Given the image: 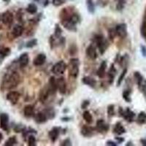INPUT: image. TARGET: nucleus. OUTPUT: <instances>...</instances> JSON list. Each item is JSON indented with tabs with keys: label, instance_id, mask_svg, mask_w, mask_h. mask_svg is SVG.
<instances>
[{
	"label": "nucleus",
	"instance_id": "49530a36",
	"mask_svg": "<svg viewBox=\"0 0 146 146\" xmlns=\"http://www.w3.org/2000/svg\"><path fill=\"white\" fill-rule=\"evenodd\" d=\"M90 105V102L88 100H84L81 104L82 109H86L88 105Z\"/></svg>",
	"mask_w": 146,
	"mask_h": 146
},
{
	"label": "nucleus",
	"instance_id": "4be33fe9",
	"mask_svg": "<svg viewBox=\"0 0 146 146\" xmlns=\"http://www.w3.org/2000/svg\"><path fill=\"white\" fill-rule=\"evenodd\" d=\"M35 120L37 123H43L46 122L48 118H47L46 115L45 114L43 111L39 112L36 113L35 116Z\"/></svg>",
	"mask_w": 146,
	"mask_h": 146
},
{
	"label": "nucleus",
	"instance_id": "f8f14e48",
	"mask_svg": "<svg viewBox=\"0 0 146 146\" xmlns=\"http://www.w3.org/2000/svg\"><path fill=\"white\" fill-rule=\"evenodd\" d=\"M50 95H51L50 91L48 86H46L40 91V95H39V100L42 103H45L48 100Z\"/></svg>",
	"mask_w": 146,
	"mask_h": 146
},
{
	"label": "nucleus",
	"instance_id": "c85d7f7f",
	"mask_svg": "<svg viewBox=\"0 0 146 146\" xmlns=\"http://www.w3.org/2000/svg\"><path fill=\"white\" fill-rule=\"evenodd\" d=\"M137 122L139 124H143L146 122V113L145 112H140L138 115L137 118Z\"/></svg>",
	"mask_w": 146,
	"mask_h": 146
},
{
	"label": "nucleus",
	"instance_id": "a211bd4d",
	"mask_svg": "<svg viewBox=\"0 0 146 146\" xmlns=\"http://www.w3.org/2000/svg\"><path fill=\"white\" fill-rule=\"evenodd\" d=\"M29 62V57L27 53H22L18 58V63L21 67H25L28 65Z\"/></svg>",
	"mask_w": 146,
	"mask_h": 146
},
{
	"label": "nucleus",
	"instance_id": "79ce46f5",
	"mask_svg": "<svg viewBox=\"0 0 146 146\" xmlns=\"http://www.w3.org/2000/svg\"><path fill=\"white\" fill-rule=\"evenodd\" d=\"M26 129V127L23 125H16L14 127V131L15 132H23Z\"/></svg>",
	"mask_w": 146,
	"mask_h": 146
},
{
	"label": "nucleus",
	"instance_id": "58836bf2",
	"mask_svg": "<svg viewBox=\"0 0 146 146\" xmlns=\"http://www.w3.org/2000/svg\"><path fill=\"white\" fill-rule=\"evenodd\" d=\"M28 145L29 146L36 145V138L33 135H29L28 138Z\"/></svg>",
	"mask_w": 146,
	"mask_h": 146
},
{
	"label": "nucleus",
	"instance_id": "dca6fc26",
	"mask_svg": "<svg viewBox=\"0 0 146 146\" xmlns=\"http://www.w3.org/2000/svg\"><path fill=\"white\" fill-rule=\"evenodd\" d=\"M60 128L58 127H53L49 133H48V135H49V137H50V140H51L53 143L56 141V139H58V136H59L60 134Z\"/></svg>",
	"mask_w": 146,
	"mask_h": 146
},
{
	"label": "nucleus",
	"instance_id": "864d4df0",
	"mask_svg": "<svg viewBox=\"0 0 146 146\" xmlns=\"http://www.w3.org/2000/svg\"><path fill=\"white\" fill-rule=\"evenodd\" d=\"M2 139H3V135H2V133L0 132V143L2 141Z\"/></svg>",
	"mask_w": 146,
	"mask_h": 146
},
{
	"label": "nucleus",
	"instance_id": "f03ea898",
	"mask_svg": "<svg viewBox=\"0 0 146 146\" xmlns=\"http://www.w3.org/2000/svg\"><path fill=\"white\" fill-rule=\"evenodd\" d=\"M79 65L80 62L78 58H72L69 64V74L72 78H76L79 74Z\"/></svg>",
	"mask_w": 146,
	"mask_h": 146
},
{
	"label": "nucleus",
	"instance_id": "bb28decb",
	"mask_svg": "<svg viewBox=\"0 0 146 146\" xmlns=\"http://www.w3.org/2000/svg\"><path fill=\"white\" fill-rule=\"evenodd\" d=\"M82 82L84 84L87 85V86H89L91 88H94L96 84V80L94 78H91V77H85V78H83L82 79Z\"/></svg>",
	"mask_w": 146,
	"mask_h": 146
},
{
	"label": "nucleus",
	"instance_id": "39448f33",
	"mask_svg": "<svg viewBox=\"0 0 146 146\" xmlns=\"http://www.w3.org/2000/svg\"><path fill=\"white\" fill-rule=\"evenodd\" d=\"M120 110V115H121V116L123 117L126 121L128 122H129V123H131L132 121H134V119L135 118V113L131 110L129 108H126L125 110H123V109L121 108H120L119 109Z\"/></svg>",
	"mask_w": 146,
	"mask_h": 146
},
{
	"label": "nucleus",
	"instance_id": "f704fd0d",
	"mask_svg": "<svg viewBox=\"0 0 146 146\" xmlns=\"http://www.w3.org/2000/svg\"><path fill=\"white\" fill-rule=\"evenodd\" d=\"M62 34V29H61V27H59L58 24L56 25L55 27V31H54V35L56 38H61V35Z\"/></svg>",
	"mask_w": 146,
	"mask_h": 146
},
{
	"label": "nucleus",
	"instance_id": "a19ab883",
	"mask_svg": "<svg viewBox=\"0 0 146 146\" xmlns=\"http://www.w3.org/2000/svg\"><path fill=\"white\" fill-rule=\"evenodd\" d=\"M0 52H1V53H2L5 57L8 56L10 55V53H11V50H10V49L9 48H2V49L0 50Z\"/></svg>",
	"mask_w": 146,
	"mask_h": 146
},
{
	"label": "nucleus",
	"instance_id": "603ef678",
	"mask_svg": "<svg viewBox=\"0 0 146 146\" xmlns=\"http://www.w3.org/2000/svg\"><path fill=\"white\" fill-rule=\"evenodd\" d=\"M71 120V118H68V117H64V118H62V121H69Z\"/></svg>",
	"mask_w": 146,
	"mask_h": 146
},
{
	"label": "nucleus",
	"instance_id": "b1692460",
	"mask_svg": "<svg viewBox=\"0 0 146 146\" xmlns=\"http://www.w3.org/2000/svg\"><path fill=\"white\" fill-rule=\"evenodd\" d=\"M34 113H35V110H34V107L31 105H28L27 106L24 107L23 109V114L27 118H31L34 115Z\"/></svg>",
	"mask_w": 146,
	"mask_h": 146
},
{
	"label": "nucleus",
	"instance_id": "6ab92c4d",
	"mask_svg": "<svg viewBox=\"0 0 146 146\" xmlns=\"http://www.w3.org/2000/svg\"><path fill=\"white\" fill-rule=\"evenodd\" d=\"M86 55L88 58L91 59H96L97 58V53H96V48L93 45H90L88 48H86Z\"/></svg>",
	"mask_w": 146,
	"mask_h": 146
},
{
	"label": "nucleus",
	"instance_id": "9b49d317",
	"mask_svg": "<svg viewBox=\"0 0 146 146\" xmlns=\"http://www.w3.org/2000/svg\"><path fill=\"white\" fill-rule=\"evenodd\" d=\"M56 83L57 88H58L59 93L62 94H65L66 91V83L64 78L61 77V78H58L56 80Z\"/></svg>",
	"mask_w": 146,
	"mask_h": 146
},
{
	"label": "nucleus",
	"instance_id": "e433bc0d",
	"mask_svg": "<svg viewBox=\"0 0 146 146\" xmlns=\"http://www.w3.org/2000/svg\"><path fill=\"white\" fill-rule=\"evenodd\" d=\"M126 73H127V69L125 68L124 70H123V71L122 72V73H121V75H120L119 78H118V82H117V86H119L121 84L122 81H123V79H124L125 76H126Z\"/></svg>",
	"mask_w": 146,
	"mask_h": 146
},
{
	"label": "nucleus",
	"instance_id": "f3484780",
	"mask_svg": "<svg viewBox=\"0 0 146 146\" xmlns=\"http://www.w3.org/2000/svg\"><path fill=\"white\" fill-rule=\"evenodd\" d=\"M94 129L93 128L89 126H86V125H85L82 127L81 129V135H83V137H90L92 135H94Z\"/></svg>",
	"mask_w": 146,
	"mask_h": 146
},
{
	"label": "nucleus",
	"instance_id": "7ed1b4c3",
	"mask_svg": "<svg viewBox=\"0 0 146 146\" xmlns=\"http://www.w3.org/2000/svg\"><path fill=\"white\" fill-rule=\"evenodd\" d=\"M94 42L96 44L97 47L100 49V52L101 54H104L108 46V41L104 38V36L101 35H96L94 37Z\"/></svg>",
	"mask_w": 146,
	"mask_h": 146
},
{
	"label": "nucleus",
	"instance_id": "1a4fd4ad",
	"mask_svg": "<svg viewBox=\"0 0 146 146\" xmlns=\"http://www.w3.org/2000/svg\"><path fill=\"white\" fill-rule=\"evenodd\" d=\"M2 22L6 26L11 25L13 22V15L11 12L6 11L2 14Z\"/></svg>",
	"mask_w": 146,
	"mask_h": 146
},
{
	"label": "nucleus",
	"instance_id": "09e8293b",
	"mask_svg": "<svg viewBox=\"0 0 146 146\" xmlns=\"http://www.w3.org/2000/svg\"><path fill=\"white\" fill-rule=\"evenodd\" d=\"M106 145H108V146H116L117 144L115 143H114V142L113 141H108L106 143Z\"/></svg>",
	"mask_w": 146,
	"mask_h": 146
},
{
	"label": "nucleus",
	"instance_id": "f257e3e1",
	"mask_svg": "<svg viewBox=\"0 0 146 146\" xmlns=\"http://www.w3.org/2000/svg\"><path fill=\"white\" fill-rule=\"evenodd\" d=\"M21 77L17 72L7 73L2 80L1 88L2 90H11L19 84Z\"/></svg>",
	"mask_w": 146,
	"mask_h": 146
},
{
	"label": "nucleus",
	"instance_id": "6e6d98bb",
	"mask_svg": "<svg viewBox=\"0 0 146 146\" xmlns=\"http://www.w3.org/2000/svg\"><path fill=\"white\" fill-rule=\"evenodd\" d=\"M0 21H2V15H0Z\"/></svg>",
	"mask_w": 146,
	"mask_h": 146
},
{
	"label": "nucleus",
	"instance_id": "5fc2aeb1",
	"mask_svg": "<svg viewBox=\"0 0 146 146\" xmlns=\"http://www.w3.org/2000/svg\"><path fill=\"white\" fill-rule=\"evenodd\" d=\"M126 145V146H128V145H133V144L131 143V142H129V143H128Z\"/></svg>",
	"mask_w": 146,
	"mask_h": 146
},
{
	"label": "nucleus",
	"instance_id": "ddd939ff",
	"mask_svg": "<svg viewBox=\"0 0 146 146\" xmlns=\"http://www.w3.org/2000/svg\"><path fill=\"white\" fill-rule=\"evenodd\" d=\"M96 130L98 132H106L109 130V125L107 124L104 120L100 119L96 122Z\"/></svg>",
	"mask_w": 146,
	"mask_h": 146
},
{
	"label": "nucleus",
	"instance_id": "a878e982",
	"mask_svg": "<svg viewBox=\"0 0 146 146\" xmlns=\"http://www.w3.org/2000/svg\"><path fill=\"white\" fill-rule=\"evenodd\" d=\"M116 73L117 71L115 70V68L114 64H112L111 67L110 68L109 71L108 72V76L109 78V81L110 84H112L113 83V80H114L115 76L116 75Z\"/></svg>",
	"mask_w": 146,
	"mask_h": 146
},
{
	"label": "nucleus",
	"instance_id": "8fccbe9b",
	"mask_svg": "<svg viewBox=\"0 0 146 146\" xmlns=\"http://www.w3.org/2000/svg\"><path fill=\"white\" fill-rule=\"evenodd\" d=\"M115 139L118 142V143H121L124 141V139L123 137H115Z\"/></svg>",
	"mask_w": 146,
	"mask_h": 146
},
{
	"label": "nucleus",
	"instance_id": "9d476101",
	"mask_svg": "<svg viewBox=\"0 0 146 146\" xmlns=\"http://www.w3.org/2000/svg\"><path fill=\"white\" fill-rule=\"evenodd\" d=\"M20 94L17 91H10L7 94V100L11 103L12 105H16L20 99Z\"/></svg>",
	"mask_w": 146,
	"mask_h": 146
},
{
	"label": "nucleus",
	"instance_id": "c756f323",
	"mask_svg": "<svg viewBox=\"0 0 146 146\" xmlns=\"http://www.w3.org/2000/svg\"><path fill=\"white\" fill-rule=\"evenodd\" d=\"M83 117L85 121H86L88 123H89V124L93 122V117H92L89 111H87V110L85 111L83 114Z\"/></svg>",
	"mask_w": 146,
	"mask_h": 146
},
{
	"label": "nucleus",
	"instance_id": "ea45409f",
	"mask_svg": "<svg viewBox=\"0 0 146 146\" xmlns=\"http://www.w3.org/2000/svg\"><path fill=\"white\" fill-rule=\"evenodd\" d=\"M115 107L113 105H110L108 108V114L109 117H113L115 115Z\"/></svg>",
	"mask_w": 146,
	"mask_h": 146
},
{
	"label": "nucleus",
	"instance_id": "3c124183",
	"mask_svg": "<svg viewBox=\"0 0 146 146\" xmlns=\"http://www.w3.org/2000/svg\"><path fill=\"white\" fill-rule=\"evenodd\" d=\"M140 143H142V145H143L146 146V138L145 139H142L141 140H140Z\"/></svg>",
	"mask_w": 146,
	"mask_h": 146
},
{
	"label": "nucleus",
	"instance_id": "7c9ffc66",
	"mask_svg": "<svg viewBox=\"0 0 146 146\" xmlns=\"http://www.w3.org/2000/svg\"><path fill=\"white\" fill-rule=\"evenodd\" d=\"M17 144V138L15 136L10 137L7 141L5 142V146H13Z\"/></svg>",
	"mask_w": 146,
	"mask_h": 146
},
{
	"label": "nucleus",
	"instance_id": "4c0bfd02",
	"mask_svg": "<svg viewBox=\"0 0 146 146\" xmlns=\"http://www.w3.org/2000/svg\"><path fill=\"white\" fill-rule=\"evenodd\" d=\"M140 33L144 38H146V20L143 21V23H142L141 28H140Z\"/></svg>",
	"mask_w": 146,
	"mask_h": 146
},
{
	"label": "nucleus",
	"instance_id": "de8ad7c7",
	"mask_svg": "<svg viewBox=\"0 0 146 146\" xmlns=\"http://www.w3.org/2000/svg\"><path fill=\"white\" fill-rule=\"evenodd\" d=\"M141 53L144 57H146V47L144 45H141Z\"/></svg>",
	"mask_w": 146,
	"mask_h": 146
},
{
	"label": "nucleus",
	"instance_id": "c03bdc74",
	"mask_svg": "<svg viewBox=\"0 0 146 146\" xmlns=\"http://www.w3.org/2000/svg\"><path fill=\"white\" fill-rule=\"evenodd\" d=\"M66 0H53V5L54 6H60V5H62L64 3H65Z\"/></svg>",
	"mask_w": 146,
	"mask_h": 146
},
{
	"label": "nucleus",
	"instance_id": "412c9836",
	"mask_svg": "<svg viewBox=\"0 0 146 146\" xmlns=\"http://www.w3.org/2000/svg\"><path fill=\"white\" fill-rule=\"evenodd\" d=\"M48 86L49 88V90H50L51 95L54 94L57 89L56 80V78L54 77H51L50 78V80H49V83H48Z\"/></svg>",
	"mask_w": 146,
	"mask_h": 146
},
{
	"label": "nucleus",
	"instance_id": "423d86ee",
	"mask_svg": "<svg viewBox=\"0 0 146 146\" xmlns=\"http://www.w3.org/2000/svg\"><path fill=\"white\" fill-rule=\"evenodd\" d=\"M66 68H67V65L66 64V63L64 61H60L53 65L52 67V72L56 75H62L63 73H64Z\"/></svg>",
	"mask_w": 146,
	"mask_h": 146
},
{
	"label": "nucleus",
	"instance_id": "473e14b6",
	"mask_svg": "<svg viewBox=\"0 0 146 146\" xmlns=\"http://www.w3.org/2000/svg\"><path fill=\"white\" fill-rule=\"evenodd\" d=\"M87 7H88V10L91 13H94L95 11V7L94 4L93 0H87L86 2Z\"/></svg>",
	"mask_w": 146,
	"mask_h": 146
},
{
	"label": "nucleus",
	"instance_id": "393cba45",
	"mask_svg": "<svg viewBox=\"0 0 146 146\" xmlns=\"http://www.w3.org/2000/svg\"><path fill=\"white\" fill-rule=\"evenodd\" d=\"M113 131L114 133H115L116 135H123L126 132V129H125V128L123 127V125L121 124V122H118L115 125V127L113 129Z\"/></svg>",
	"mask_w": 146,
	"mask_h": 146
},
{
	"label": "nucleus",
	"instance_id": "37998d69",
	"mask_svg": "<svg viewBox=\"0 0 146 146\" xmlns=\"http://www.w3.org/2000/svg\"><path fill=\"white\" fill-rule=\"evenodd\" d=\"M115 35H117L116 31H115V29H110L109 30V32H108V36H109V38L110 39V40H113V39L115 38Z\"/></svg>",
	"mask_w": 146,
	"mask_h": 146
},
{
	"label": "nucleus",
	"instance_id": "cd10ccee",
	"mask_svg": "<svg viewBox=\"0 0 146 146\" xmlns=\"http://www.w3.org/2000/svg\"><path fill=\"white\" fill-rule=\"evenodd\" d=\"M43 112L45 113V114L46 115V116H47V118H48V119L51 120V119H53V118H54L55 116H56V113H55V110L52 108H47V109H45Z\"/></svg>",
	"mask_w": 146,
	"mask_h": 146
},
{
	"label": "nucleus",
	"instance_id": "5701e85b",
	"mask_svg": "<svg viewBox=\"0 0 146 146\" xmlns=\"http://www.w3.org/2000/svg\"><path fill=\"white\" fill-rule=\"evenodd\" d=\"M106 69H107V62L105 61H103L102 62L101 65H100V68L97 70V75H98L99 78H103L105 76V74H106Z\"/></svg>",
	"mask_w": 146,
	"mask_h": 146
},
{
	"label": "nucleus",
	"instance_id": "c9c22d12",
	"mask_svg": "<svg viewBox=\"0 0 146 146\" xmlns=\"http://www.w3.org/2000/svg\"><path fill=\"white\" fill-rule=\"evenodd\" d=\"M36 44H37V40L36 39H32V40H29L26 43V48H32L33 47L36 46Z\"/></svg>",
	"mask_w": 146,
	"mask_h": 146
},
{
	"label": "nucleus",
	"instance_id": "4d7b16f0",
	"mask_svg": "<svg viewBox=\"0 0 146 146\" xmlns=\"http://www.w3.org/2000/svg\"><path fill=\"white\" fill-rule=\"evenodd\" d=\"M3 1H5V2H8L9 0H3Z\"/></svg>",
	"mask_w": 146,
	"mask_h": 146
},
{
	"label": "nucleus",
	"instance_id": "13d9d810",
	"mask_svg": "<svg viewBox=\"0 0 146 146\" xmlns=\"http://www.w3.org/2000/svg\"><path fill=\"white\" fill-rule=\"evenodd\" d=\"M34 1H40V0H34Z\"/></svg>",
	"mask_w": 146,
	"mask_h": 146
},
{
	"label": "nucleus",
	"instance_id": "2f4dec72",
	"mask_svg": "<svg viewBox=\"0 0 146 146\" xmlns=\"http://www.w3.org/2000/svg\"><path fill=\"white\" fill-rule=\"evenodd\" d=\"M27 11L30 14H35L37 11V7L35 4H29L27 7Z\"/></svg>",
	"mask_w": 146,
	"mask_h": 146
},
{
	"label": "nucleus",
	"instance_id": "4468645a",
	"mask_svg": "<svg viewBox=\"0 0 146 146\" xmlns=\"http://www.w3.org/2000/svg\"><path fill=\"white\" fill-rule=\"evenodd\" d=\"M62 24L65 29H66L69 31L71 32H76V24L71 21L69 18H66V19H62Z\"/></svg>",
	"mask_w": 146,
	"mask_h": 146
},
{
	"label": "nucleus",
	"instance_id": "20e7f679",
	"mask_svg": "<svg viewBox=\"0 0 146 146\" xmlns=\"http://www.w3.org/2000/svg\"><path fill=\"white\" fill-rule=\"evenodd\" d=\"M134 77L137 83L139 91H141L145 96H146V80L139 72H135L134 74Z\"/></svg>",
	"mask_w": 146,
	"mask_h": 146
},
{
	"label": "nucleus",
	"instance_id": "aec40b11",
	"mask_svg": "<svg viewBox=\"0 0 146 146\" xmlns=\"http://www.w3.org/2000/svg\"><path fill=\"white\" fill-rule=\"evenodd\" d=\"M23 27L21 25H19V24H17L15 27L13 28L12 30V35L14 37L17 38V37H19V36H21L23 35Z\"/></svg>",
	"mask_w": 146,
	"mask_h": 146
},
{
	"label": "nucleus",
	"instance_id": "a18cd8bd",
	"mask_svg": "<svg viewBox=\"0 0 146 146\" xmlns=\"http://www.w3.org/2000/svg\"><path fill=\"white\" fill-rule=\"evenodd\" d=\"M61 145L62 146H71L72 145V143L70 141V139H64L63 142L62 143Z\"/></svg>",
	"mask_w": 146,
	"mask_h": 146
},
{
	"label": "nucleus",
	"instance_id": "0eeeda50",
	"mask_svg": "<svg viewBox=\"0 0 146 146\" xmlns=\"http://www.w3.org/2000/svg\"><path fill=\"white\" fill-rule=\"evenodd\" d=\"M0 128L4 131H8L9 115L7 113H2L0 115Z\"/></svg>",
	"mask_w": 146,
	"mask_h": 146
},
{
	"label": "nucleus",
	"instance_id": "2eb2a0df",
	"mask_svg": "<svg viewBox=\"0 0 146 146\" xmlns=\"http://www.w3.org/2000/svg\"><path fill=\"white\" fill-rule=\"evenodd\" d=\"M46 61V56L44 53H40L36 56L33 61V64L36 66H42Z\"/></svg>",
	"mask_w": 146,
	"mask_h": 146
},
{
	"label": "nucleus",
	"instance_id": "6e6552de",
	"mask_svg": "<svg viewBox=\"0 0 146 146\" xmlns=\"http://www.w3.org/2000/svg\"><path fill=\"white\" fill-rule=\"evenodd\" d=\"M116 34L121 38H125L127 36V26L126 23H120L115 28Z\"/></svg>",
	"mask_w": 146,
	"mask_h": 146
},
{
	"label": "nucleus",
	"instance_id": "72a5a7b5",
	"mask_svg": "<svg viewBox=\"0 0 146 146\" xmlns=\"http://www.w3.org/2000/svg\"><path fill=\"white\" fill-rule=\"evenodd\" d=\"M131 91L130 90H125L123 92V98L125 101L127 102H131Z\"/></svg>",
	"mask_w": 146,
	"mask_h": 146
}]
</instances>
